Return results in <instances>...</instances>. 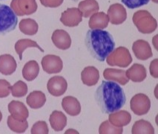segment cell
Wrapping results in <instances>:
<instances>
[{"label":"cell","mask_w":158,"mask_h":134,"mask_svg":"<svg viewBox=\"0 0 158 134\" xmlns=\"http://www.w3.org/2000/svg\"><path fill=\"white\" fill-rule=\"evenodd\" d=\"M53 43L56 48L61 50H67L71 47V39L69 34L65 30H55L51 37Z\"/></svg>","instance_id":"13"},{"label":"cell","mask_w":158,"mask_h":134,"mask_svg":"<svg viewBox=\"0 0 158 134\" xmlns=\"http://www.w3.org/2000/svg\"><path fill=\"white\" fill-rule=\"evenodd\" d=\"M108 121L117 128L128 125L131 121V115L126 110H120L116 113H110L108 115Z\"/></svg>","instance_id":"18"},{"label":"cell","mask_w":158,"mask_h":134,"mask_svg":"<svg viewBox=\"0 0 158 134\" xmlns=\"http://www.w3.org/2000/svg\"><path fill=\"white\" fill-rule=\"evenodd\" d=\"M41 63L43 70L48 74H56L60 72L63 68L61 58L54 54H48L43 57Z\"/></svg>","instance_id":"8"},{"label":"cell","mask_w":158,"mask_h":134,"mask_svg":"<svg viewBox=\"0 0 158 134\" xmlns=\"http://www.w3.org/2000/svg\"><path fill=\"white\" fill-rule=\"evenodd\" d=\"M62 106L66 113L71 116H77L81 112V104L76 98L66 96L62 99Z\"/></svg>","instance_id":"15"},{"label":"cell","mask_w":158,"mask_h":134,"mask_svg":"<svg viewBox=\"0 0 158 134\" xmlns=\"http://www.w3.org/2000/svg\"><path fill=\"white\" fill-rule=\"evenodd\" d=\"M27 48H37L42 52H44V50L36 42L30 39H21L19 40L15 44V51L19 57V60H23V54L24 51Z\"/></svg>","instance_id":"27"},{"label":"cell","mask_w":158,"mask_h":134,"mask_svg":"<svg viewBox=\"0 0 158 134\" xmlns=\"http://www.w3.org/2000/svg\"><path fill=\"white\" fill-rule=\"evenodd\" d=\"M8 128L14 133H23L26 131L28 128V123L27 120L19 121L14 119L11 115H9L8 117V121H7Z\"/></svg>","instance_id":"29"},{"label":"cell","mask_w":158,"mask_h":134,"mask_svg":"<svg viewBox=\"0 0 158 134\" xmlns=\"http://www.w3.org/2000/svg\"><path fill=\"white\" fill-rule=\"evenodd\" d=\"M10 91L11 94L16 98H21L27 95V86L25 82L19 80L13 86H10Z\"/></svg>","instance_id":"31"},{"label":"cell","mask_w":158,"mask_h":134,"mask_svg":"<svg viewBox=\"0 0 158 134\" xmlns=\"http://www.w3.org/2000/svg\"><path fill=\"white\" fill-rule=\"evenodd\" d=\"M85 44L90 54L100 62H104L115 48L113 36L102 29L89 30L85 35Z\"/></svg>","instance_id":"2"},{"label":"cell","mask_w":158,"mask_h":134,"mask_svg":"<svg viewBox=\"0 0 158 134\" xmlns=\"http://www.w3.org/2000/svg\"><path fill=\"white\" fill-rule=\"evenodd\" d=\"M81 79L83 84L89 87L96 85L100 79V72L94 67H87L81 73Z\"/></svg>","instance_id":"20"},{"label":"cell","mask_w":158,"mask_h":134,"mask_svg":"<svg viewBox=\"0 0 158 134\" xmlns=\"http://www.w3.org/2000/svg\"><path fill=\"white\" fill-rule=\"evenodd\" d=\"M82 20V14L78 8H68L62 14L60 21L67 27L77 26Z\"/></svg>","instance_id":"10"},{"label":"cell","mask_w":158,"mask_h":134,"mask_svg":"<svg viewBox=\"0 0 158 134\" xmlns=\"http://www.w3.org/2000/svg\"><path fill=\"white\" fill-rule=\"evenodd\" d=\"M18 18L10 7L0 4V34L11 32L16 28Z\"/></svg>","instance_id":"4"},{"label":"cell","mask_w":158,"mask_h":134,"mask_svg":"<svg viewBox=\"0 0 158 134\" xmlns=\"http://www.w3.org/2000/svg\"><path fill=\"white\" fill-rule=\"evenodd\" d=\"M103 76L106 80L116 81L123 86L128 84V80H129V79L126 76V71L122 70V69L108 68L104 70Z\"/></svg>","instance_id":"17"},{"label":"cell","mask_w":158,"mask_h":134,"mask_svg":"<svg viewBox=\"0 0 158 134\" xmlns=\"http://www.w3.org/2000/svg\"><path fill=\"white\" fill-rule=\"evenodd\" d=\"M68 88L67 81L63 77L54 76L49 79L47 84L48 93L54 97H60L65 93Z\"/></svg>","instance_id":"9"},{"label":"cell","mask_w":158,"mask_h":134,"mask_svg":"<svg viewBox=\"0 0 158 134\" xmlns=\"http://www.w3.org/2000/svg\"><path fill=\"white\" fill-rule=\"evenodd\" d=\"M2 114L1 111H0V122L2 121Z\"/></svg>","instance_id":"37"},{"label":"cell","mask_w":158,"mask_h":134,"mask_svg":"<svg viewBox=\"0 0 158 134\" xmlns=\"http://www.w3.org/2000/svg\"><path fill=\"white\" fill-rule=\"evenodd\" d=\"M17 63L12 55L8 54L0 56V73L4 75H10L16 71Z\"/></svg>","instance_id":"16"},{"label":"cell","mask_w":158,"mask_h":134,"mask_svg":"<svg viewBox=\"0 0 158 134\" xmlns=\"http://www.w3.org/2000/svg\"><path fill=\"white\" fill-rule=\"evenodd\" d=\"M10 8L16 16L31 15L37 10L36 0H12Z\"/></svg>","instance_id":"6"},{"label":"cell","mask_w":158,"mask_h":134,"mask_svg":"<svg viewBox=\"0 0 158 134\" xmlns=\"http://www.w3.org/2000/svg\"><path fill=\"white\" fill-rule=\"evenodd\" d=\"M40 66L36 60H30L25 63L23 69V76L27 81H32L37 78Z\"/></svg>","instance_id":"25"},{"label":"cell","mask_w":158,"mask_h":134,"mask_svg":"<svg viewBox=\"0 0 158 134\" xmlns=\"http://www.w3.org/2000/svg\"><path fill=\"white\" fill-rule=\"evenodd\" d=\"M41 4L46 8H57L63 3L64 0H40Z\"/></svg>","instance_id":"35"},{"label":"cell","mask_w":158,"mask_h":134,"mask_svg":"<svg viewBox=\"0 0 158 134\" xmlns=\"http://www.w3.org/2000/svg\"><path fill=\"white\" fill-rule=\"evenodd\" d=\"M10 84L4 79H0V98H6L10 95Z\"/></svg>","instance_id":"34"},{"label":"cell","mask_w":158,"mask_h":134,"mask_svg":"<svg viewBox=\"0 0 158 134\" xmlns=\"http://www.w3.org/2000/svg\"><path fill=\"white\" fill-rule=\"evenodd\" d=\"M132 51L136 58L140 60H146L153 56L152 48L146 40H138L135 41L132 45Z\"/></svg>","instance_id":"12"},{"label":"cell","mask_w":158,"mask_h":134,"mask_svg":"<svg viewBox=\"0 0 158 134\" xmlns=\"http://www.w3.org/2000/svg\"><path fill=\"white\" fill-rule=\"evenodd\" d=\"M78 9L84 17L88 18L98 11L100 6L96 0H84L79 3Z\"/></svg>","instance_id":"24"},{"label":"cell","mask_w":158,"mask_h":134,"mask_svg":"<svg viewBox=\"0 0 158 134\" xmlns=\"http://www.w3.org/2000/svg\"><path fill=\"white\" fill-rule=\"evenodd\" d=\"M31 133L32 134H48L49 133L47 123L44 121H39L33 125Z\"/></svg>","instance_id":"32"},{"label":"cell","mask_w":158,"mask_h":134,"mask_svg":"<svg viewBox=\"0 0 158 134\" xmlns=\"http://www.w3.org/2000/svg\"><path fill=\"white\" fill-rule=\"evenodd\" d=\"M0 1H4V0H0Z\"/></svg>","instance_id":"39"},{"label":"cell","mask_w":158,"mask_h":134,"mask_svg":"<svg viewBox=\"0 0 158 134\" xmlns=\"http://www.w3.org/2000/svg\"><path fill=\"white\" fill-rule=\"evenodd\" d=\"M150 74L154 78H158V59H154L150 64Z\"/></svg>","instance_id":"36"},{"label":"cell","mask_w":158,"mask_h":134,"mask_svg":"<svg viewBox=\"0 0 158 134\" xmlns=\"http://www.w3.org/2000/svg\"><path fill=\"white\" fill-rule=\"evenodd\" d=\"M131 133L133 134H154V129L149 122L141 119L134 124Z\"/></svg>","instance_id":"28"},{"label":"cell","mask_w":158,"mask_h":134,"mask_svg":"<svg viewBox=\"0 0 158 134\" xmlns=\"http://www.w3.org/2000/svg\"><path fill=\"white\" fill-rule=\"evenodd\" d=\"M126 74L129 80L135 83L142 82L146 78L147 72L146 68L141 64L135 63L131 68L126 71Z\"/></svg>","instance_id":"19"},{"label":"cell","mask_w":158,"mask_h":134,"mask_svg":"<svg viewBox=\"0 0 158 134\" xmlns=\"http://www.w3.org/2000/svg\"><path fill=\"white\" fill-rule=\"evenodd\" d=\"M108 19L113 25H120L126 21L127 13L123 5L116 3L111 5L108 10Z\"/></svg>","instance_id":"11"},{"label":"cell","mask_w":158,"mask_h":134,"mask_svg":"<svg viewBox=\"0 0 158 134\" xmlns=\"http://www.w3.org/2000/svg\"><path fill=\"white\" fill-rule=\"evenodd\" d=\"M123 4L127 6L128 8L135 9L143 6L149 2V0H120Z\"/></svg>","instance_id":"33"},{"label":"cell","mask_w":158,"mask_h":134,"mask_svg":"<svg viewBox=\"0 0 158 134\" xmlns=\"http://www.w3.org/2000/svg\"><path fill=\"white\" fill-rule=\"evenodd\" d=\"M130 107L134 113L137 115H146L151 107L150 99L143 93L135 95L130 102Z\"/></svg>","instance_id":"7"},{"label":"cell","mask_w":158,"mask_h":134,"mask_svg":"<svg viewBox=\"0 0 158 134\" xmlns=\"http://www.w3.org/2000/svg\"><path fill=\"white\" fill-rule=\"evenodd\" d=\"M8 107L10 115L16 120L23 121L28 118V110L23 102L19 101H12L9 103Z\"/></svg>","instance_id":"14"},{"label":"cell","mask_w":158,"mask_h":134,"mask_svg":"<svg viewBox=\"0 0 158 134\" xmlns=\"http://www.w3.org/2000/svg\"><path fill=\"white\" fill-rule=\"evenodd\" d=\"M19 28L20 32L24 34L33 36L37 33L39 25L34 19L28 18V19H23L20 21Z\"/></svg>","instance_id":"26"},{"label":"cell","mask_w":158,"mask_h":134,"mask_svg":"<svg viewBox=\"0 0 158 134\" xmlns=\"http://www.w3.org/2000/svg\"><path fill=\"white\" fill-rule=\"evenodd\" d=\"M51 126L55 131H62L67 124V118L61 111L54 110L49 118Z\"/></svg>","instance_id":"23"},{"label":"cell","mask_w":158,"mask_h":134,"mask_svg":"<svg viewBox=\"0 0 158 134\" xmlns=\"http://www.w3.org/2000/svg\"><path fill=\"white\" fill-rule=\"evenodd\" d=\"M152 1H153L154 2H155V3H157L158 2V0H152Z\"/></svg>","instance_id":"38"},{"label":"cell","mask_w":158,"mask_h":134,"mask_svg":"<svg viewBox=\"0 0 158 134\" xmlns=\"http://www.w3.org/2000/svg\"><path fill=\"white\" fill-rule=\"evenodd\" d=\"M109 19L104 12H97L91 15L89 25L91 29H104L107 28Z\"/></svg>","instance_id":"21"},{"label":"cell","mask_w":158,"mask_h":134,"mask_svg":"<svg viewBox=\"0 0 158 134\" xmlns=\"http://www.w3.org/2000/svg\"><path fill=\"white\" fill-rule=\"evenodd\" d=\"M106 60L108 65L122 68H126L132 62L131 55L128 49L123 46L114 49Z\"/></svg>","instance_id":"5"},{"label":"cell","mask_w":158,"mask_h":134,"mask_svg":"<svg viewBox=\"0 0 158 134\" xmlns=\"http://www.w3.org/2000/svg\"><path fill=\"white\" fill-rule=\"evenodd\" d=\"M26 102L27 105L32 109H40L45 105L46 102V97L43 92L34 91L27 95Z\"/></svg>","instance_id":"22"},{"label":"cell","mask_w":158,"mask_h":134,"mask_svg":"<svg viewBox=\"0 0 158 134\" xmlns=\"http://www.w3.org/2000/svg\"><path fill=\"white\" fill-rule=\"evenodd\" d=\"M123 133V128L114 126L109 121H105L100 124L99 133L100 134H121Z\"/></svg>","instance_id":"30"},{"label":"cell","mask_w":158,"mask_h":134,"mask_svg":"<svg viewBox=\"0 0 158 134\" xmlns=\"http://www.w3.org/2000/svg\"><path fill=\"white\" fill-rule=\"evenodd\" d=\"M132 20L139 32L142 34H151L157 29V20L146 10L135 12Z\"/></svg>","instance_id":"3"},{"label":"cell","mask_w":158,"mask_h":134,"mask_svg":"<svg viewBox=\"0 0 158 134\" xmlns=\"http://www.w3.org/2000/svg\"><path fill=\"white\" fill-rule=\"evenodd\" d=\"M94 98L101 111L106 114L118 111L125 105L126 102L123 89L112 80H102L96 89Z\"/></svg>","instance_id":"1"}]
</instances>
